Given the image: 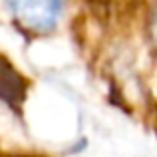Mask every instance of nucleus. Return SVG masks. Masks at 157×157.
Listing matches in <instances>:
<instances>
[{"mask_svg": "<svg viewBox=\"0 0 157 157\" xmlns=\"http://www.w3.org/2000/svg\"><path fill=\"white\" fill-rule=\"evenodd\" d=\"M6 4L30 32H50L62 12V0H6Z\"/></svg>", "mask_w": 157, "mask_h": 157, "instance_id": "1", "label": "nucleus"}, {"mask_svg": "<svg viewBox=\"0 0 157 157\" xmlns=\"http://www.w3.org/2000/svg\"><path fill=\"white\" fill-rule=\"evenodd\" d=\"M153 38H155V44H157V10H155V16H153Z\"/></svg>", "mask_w": 157, "mask_h": 157, "instance_id": "2", "label": "nucleus"}]
</instances>
